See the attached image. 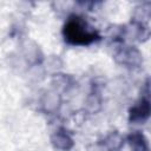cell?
<instances>
[{
    "label": "cell",
    "mask_w": 151,
    "mask_h": 151,
    "mask_svg": "<svg viewBox=\"0 0 151 151\" xmlns=\"http://www.w3.org/2000/svg\"><path fill=\"white\" fill-rule=\"evenodd\" d=\"M65 35L67 40L73 44H88L94 39V33L90 32L84 24L78 18H74L67 22L65 26Z\"/></svg>",
    "instance_id": "1"
}]
</instances>
